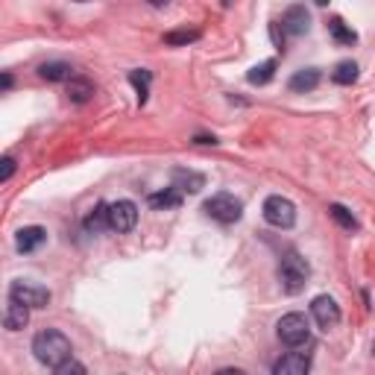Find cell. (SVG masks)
Here are the masks:
<instances>
[{
	"instance_id": "1",
	"label": "cell",
	"mask_w": 375,
	"mask_h": 375,
	"mask_svg": "<svg viewBox=\"0 0 375 375\" xmlns=\"http://www.w3.org/2000/svg\"><path fill=\"white\" fill-rule=\"evenodd\" d=\"M71 352H74L71 340L64 337L59 329H44V332H39L36 337H32V355H36L44 367L56 369L59 364L71 361Z\"/></svg>"
},
{
	"instance_id": "2",
	"label": "cell",
	"mask_w": 375,
	"mask_h": 375,
	"mask_svg": "<svg viewBox=\"0 0 375 375\" xmlns=\"http://www.w3.org/2000/svg\"><path fill=\"white\" fill-rule=\"evenodd\" d=\"M308 279H311V264H308L299 252L290 250L282 258V264H279V282H282V287L287 293H299L308 285Z\"/></svg>"
},
{
	"instance_id": "3",
	"label": "cell",
	"mask_w": 375,
	"mask_h": 375,
	"mask_svg": "<svg viewBox=\"0 0 375 375\" xmlns=\"http://www.w3.org/2000/svg\"><path fill=\"white\" fill-rule=\"evenodd\" d=\"M275 332H279V340H282L285 346L299 349V346H305L308 340H311V322H308L305 314L293 311V314H285V317L279 320Z\"/></svg>"
},
{
	"instance_id": "4",
	"label": "cell",
	"mask_w": 375,
	"mask_h": 375,
	"mask_svg": "<svg viewBox=\"0 0 375 375\" xmlns=\"http://www.w3.org/2000/svg\"><path fill=\"white\" fill-rule=\"evenodd\" d=\"M203 211L211 217V220H217V223H238L243 217V203L235 197V193H214L211 200H205Z\"/></svg>"
},
{
	"instance_id": "5",
	"label": "cell",
	"mask_w": 375,
	"mask_h": 375,
	"mask_svg": "<svg viewBox=\"0 0 375 375\" xmlns=\"http://www.w3.org/2000/svg\"><path fill=\"white\" fill-rule=\"evenodd\" d=\"M261 214H264V220L270 226H275V229H290V226L296 223V205L287 197H282V193H273V197H267L264 205H261Z\"/></svg>"
},
{
	"instance_id": "6",
	"label": "cell",
	"mask_w": 375,
	"mask_h": 375,
	"mask_svg": "<svg viewBox=\"0 0 375 375\" xmlns=\"http://www.w3.org/2000/svg\"><path fill=\"white\" fill-rule=\"evenodd\" d=\"M9 302H18V305H27V308H47V302H50V290H47L44 285L18 279L9 287Z\"/></svg>"
},
{
	"instance_id": "7",
	"label": "cell",
	"mask_w": 375,
	"mask_h": 375,
	"mask_svg": "<svg viewBox=\"0 0 375 375\" xmlns=\"http://www.w3.org/2000/svg\"><path fill=\"white\" fill-rule=\"evenodd\" d=\"M138 223V205L132 200H118L109 205V226L111 232H132Z\"/></svg>"
},
{
	"instance_id": "8",
	"label": "cell",
	"mask_w": 375,
	"mask_h": 375,
	"mask_svg": "<svg viewBox=\"0 0 375 375\" xmlns=\"http://www.w3.org/2000/svg\"><path fill=\"white\" fill-rule=\"evenodd\" d=\"M311 317L317 320V325L322 332H329L340 322V305L329 296V293H322V296H314V302H311Z\"/></svg>"
},
{
	"instance_id": "9",
	"label": "cell",
	"mask_w": 375,
	"mask_h": 375,
	"mask_svg": "<svg viewBox=\"0 0 375 375\" xmlns=\"http://www.w3.org/2000/svg\"><path fill=\"white\" fill-rule=\"evenodd\" d=\"M282 29L287 36H305V32L311 29V15H308V9L302 4L287 6L282 15Z\"/></svg>"
},
{
	"instance_id": "10",
	"label": "cell",
	"mask_w": 375,
	"mask_h": 375,
	"mask_svg": "<svg viewBox=\"0 0 375 375\" xmlns=\"http://www.w3.org/2000/svg\"><path fill=\"white\" fill-rule=\"evenodd\" d=\"M308 372H311V361L302 352H287L273 367V375H308Z\"/></svg>"
},
{
	"instance_id": "11",
	"label": "cell",
	"mask_w": 375,
	"mask_h": 375,
	"mask_svg": "<svg viewBox=\"0 0 375 375\" xmlns=\"http://www.w3.org/2000/svg\"><path fill=\"white\" fill-rule=\"evenodd\" d=\"M170 179H173V188L176 191H188V193H197V191H203L205 188V176L203 173H197V170H185V168H176L173 173H170Z\"/></svg>"
},
{
	"instance_id": "12",
	"label": "cell",
	"mask_w": 375,
	"mask_h": 375,
	"mask_svg": "<svg viewBox=\"0 0 375 375\" xmlns=\"http://www.w3.org/2000/svg\"><path fill=\"white\" fill-rule=\"evenodd\" d=\"M44 240H47V229H41V226H24L18 238H15V247H18V252H36Z\"/></svg>"
},
{
	"instance_id": "13",
	"label": "cell",
	"mask_w": 375,
	"mask_h": 375,
	"mask_svg": "<svg viewBox=\"0 0 375 375\" xmlns=\"http://www.w3.org/2000/svg\"><path fill=\"white\" fill-rule=\"evenodd\" d=\"M320 79H322V74H320L317 68H302V71H296V74L290 76L287 88H290L293 94H308V91H314V88L320 86Z\"/></svg>"
},
{
	"instance_id": "14",
	"label": "cell",
	"mask_w": 375,
	"mask_h": 375,
	"mask_svg": "<svg viewBox=\"0 0 375 375\" xmlns=\"http://www.w3.org/2000/svg\"><path fill=\"white\" fill-rule=\"evenodd\" d=\"M146 205L156 208V211H170V208H179L182 205V191H176L173 185L165 188V191H156L146 197Z\"/></svg>"
},
{
	"instance_id": "15",
	"label": "cell",
	"mask_w": 375,
	"mask_h": 375,
	"mask_svg": "<svg viewBox=\"0 0 375 375\" xmlns=\"http://www.w3.org/2000/svg\"><path fill=\"white\" fill-rule=\"evenodd\" d=\"M39 76L47 79V83H71L74 79V68L68 62H47L39 68Z\"/></svg>"
},
{
	"instance_id": "16",
	"label": "cell",
	"mask_w": 375,
	"mask_h": 375,
	"mask_svg": "<svg viewBox=\"0 0 375 375\" xmlns=\"http://www.w3.org/2000/svg\"><path fill=\"white\" fill-rule=\"evenodd\" d=\"M83 226H86L88 235H103L106 229H111V226H109V205L100 203L94 211H88V217L83 220Z\"/></svg>"
},
{
	"instance_id": "17",
	"label": "cell",
	"mask_w": 375,
	"mask_h": 375,
	"mask_svg": "<svg viewBox=\"0 0 375 375\" xmlns=\"http://www.w3.org/2000/svg\"><path fill=\"white\" fill-rule=\"evenodd\" d=\"M91 97H94V83H91L88 76H74L71 83H68V100L71 103L83 106V103L91 100Z\"/></svg>"
},
{
	"instance_id": "18",
	"label": "cell",
	"mask_w": 375,
	"mask_h": 375,
	"mask_svg": "<svg viewBox=\"0 0 375 375\" xmlns=\"http://www.w3.org/2000/svg\"><path fill=\"white\" fill-rule=\"evenodd\" d=\"M29 322V308L27 305H18V302H9L6 314H4V325L9 332H21L24 325Z\"/></svg>"
},
{
	"instance_id": "19",
	"label": "cell",
	"mask_w": 375,
	"mask_h": 375,
	"mask_svg": "<svg viewBox=\"0 0 375 375\" xmlns=\"http://www.w3.org/2000/svg\"><path fill=\"white\" fill-rule=\"evenodd\" d=\"M273 76H275V59H267V62L255 64V68L247 74V79H250L252 86H267Z\"/></svg>"
},
{
	"instance_id": "20",
	"label": "cell",
	"mask_w": 375,
	"mask_h": 375,
	"mask_svg": "<svg viewBox=\"0 0 375 375\" xmlns=\"http://www.w3.org/2000/svg\"><path fill=\"white\" fill-rule=\"evenodd\" d=\"M129 83L135 86V91H138V103L144 106V103H146V97H150L153 74H150V71H132V74H129Z\"/></svg>"
},
{
	"instance_id": "21",
	"label": "cell",
	"mask_w": 375,
	"mask_h": 375,
	"mask_svg": "<svg viewBox=\"0 0 375 375\" xmlns=\"http://www.w3.org/2000/svg\"><path fill=\"white\" fill-rule=\"evenodd\" d=\"M332 79H334V83L337 86H352L355 83V79H357V64L355 62H337V68L332 71Z\"/></svg>"
},
{
	"instance_id": "22",
	"label": "cell",
	"mask_w": 375,
	"mask_h": 375,
	"mask_svg": "<svg viewBox=\"0 0 375 375\" xmlns=\"http://www.w3.org/2000/svg\"><path fill=\"white\" fill-rule=\"evenodd\" d=\"M329 32H332V39H334L337 44H355V41H357L355 29H352V27H346L340 18H332V21H329Z\"/></svg>"
},
{
	"instance_id": "23",
	"label": "cell",
	"mask_w": 375,
	"mask_h": 375,
	"mask_svg": "<svg viewBox=\"0 0 375 375\" xmlns=\"http://www.w3.org/2000/svg\"><path fill=\"white\" fill-rule=\"evenodd\" d=\"M197 39H200V29H173V32H165V44H170V47L193 44Z\"/></svg>"
},
{
	"instance_id": "24",
	"label": "cell",
	"mask_w": 375,
	"mask_h": 375,
	"mask_svg": "<svg viewBox=\"0 0 375 375\" xmlns=\"http://www.w3.org/2000/svg\"><path fill=\"white\" fill-rule=\"evenodd\" d=\"M329 214L343 226V229H349V232H355L357 229V220L352 217V211L346 208V205H340V203H334V205H329Z\"/></svg>"
},
{
	"instance_id": "25",
	"label": "cell",
	"mask_w": 375,
	"mask_h": 375,
	"mask_svg": "<svg viewBox=\"0 0 375 375\" xmlns=\"http://www.w3.org/2000/svg\"><path fill=\"white\" fill-rule=\"evenodd\" d=\"M53 375H88L86 372V367L76 361V357H71V361H64V364H59L56 369H53Z\"/></svg>"
},
{
	"instance_id": "26",
	"label": "cell",
	"mask_w": 375,
	"mask_h": 375,
	"mask_svg": "<svg viewBox=\"0 0 375 375\" xmlns=\"http://www.w3.org/2000/svg\"><path fill=\"white\" fill-rule=\"evenodd\" d=\"M0 165H4V168H0V182H9L12 173H15V158H12V156H6L4 161H0Z\"/></svg>"
},
{
	"instance_id": "27",
	"label": "cell",
	"mask_w": 375,
	"mask_h": 375,
	"mask_svg": "<svg viewBox=\"0 0 375 375\" xmlns=\"http://www.w3.org/2000/svg\"><path fill=\"white\" fill-rule=\"evenodd\" d=\"M279 27H282V24H275V21H273V24H270V36H273L275 47H279V50H282V47H285V29L279 32Z\"/></svg>"
},
{
	"instance_id": "28",
	"label": "cell",
	"mask_w": 375,
	"mask_h": 375,
	"mask_svg": "<svg viewBox=\"0 0 375 375\" xmlns=\"http://www.w3.org/2000/svg\"><path fill=\"white\" fill-rule=\"evenodd\" d=\"M197 144H217L214 135H197Z\"/></svg>"
},
{
	"instance_id": "29",
	"label": "cell",
	"mask_w": 375,
	"mask_h": 375,
	"mask_svg": "<svg viewBox=\"0 0 375 375\" xmlns=\"http://www.w3.org/2000/svg\"><path fill=\"white\" fill-rule=\"evenodd\" d=\"M214 375H247V372H243V369H220Z\"/></svg>"
}]
</instances>
